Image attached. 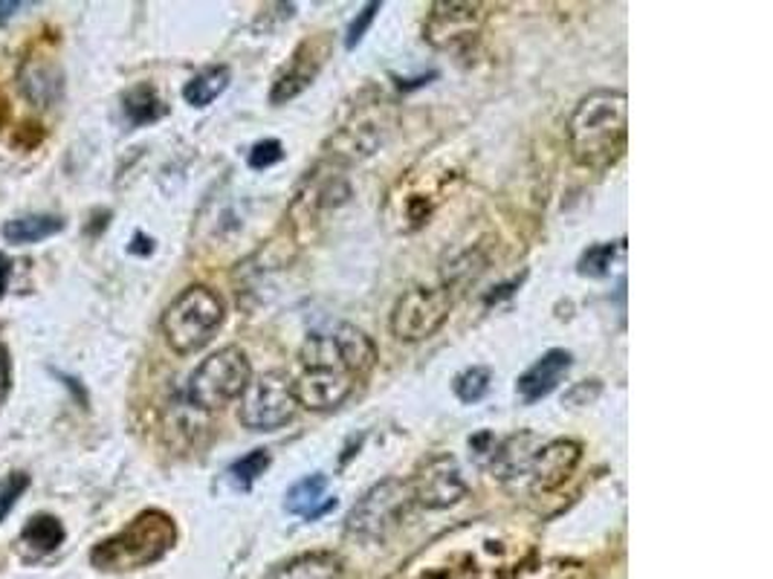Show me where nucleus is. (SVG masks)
<instances>
[{
  "mask_svg": "<svg viewBox=\"0 0 773 579\" xmlns=\"http://www.w3.org/2000/svg\"><path fill=\"white\" fill-rule=\"evenodd\" d=\"M21 79H24L21 88L26 90V96L33 99L35 105H49L61 93V76L56 72V67L30 65Z\"/></svg>",
  "mask_w": 773,
  "mask_h": 579,
  "instance_id": "nucleus-23",
  "label": "nucleus"
},
{
  "mask_svg": "<svg viewBox=\"0 0 773 579\" xmlns=\"http://www.w3.org/2000/svg\"><path fill=\"white\" fill-rule=\"evenodd\" d=\"M377 345L354 325H339L328 333H310L298 351V362L305 371H342L356 379L377 365Z\"/></svg>",
  "mask_w": 773,
  "mask_h": 579,
  "instance_id": "nucleus-5",
  "label": "nucleus"
},
{
  "mask_svg": "<svg viewBox=\"0 0 773 579\" xmlns=\"http://www.w3.org/2000/svg\"><path fill=\"white\" fill-rule=\"evenodd\" d=\"M596 395H600V383H596L591 391H589V383H580V386L568 391V402H573V406H589V402L596 400Z\"/></svg>",
  "mask_w": 773,
  "mask_h": 579,
  "instance_id": "nucleus-31",
  "label": "nucleus"
},
{
  "mask_svg": "<svg viewBox=\"0 0 773 579\" xmlns=\"http://www.w3.org/2000/svg\"><path fill=\"white\" fill-rule=\"evenodd\" d=\"M15 9H24V3H0V18H3V21H7V18L12 15V12H15Z\"/></svg>",
  "mask_w": 773,
  "mask_h": 579,
  "instance_id": "nucleus-34",
  "label": "nucleus"
},
{
  "mask_svg": "<svg viewBox=\"0 0 773 579\" xmlns=\"http://www.w3.org/2000/svg\"><path fill=\"white\" fill-rule=\"evenodd\" d=\"M325 58H328V38L319 35V38L302 41L291 61H287V67L275 76L273 90H270V102L273 105H287L296 96H302L325 67Z\"/></svg>",
  "mask_w": 773,
  "mask_h": 579,
  "instance_id": "nucleus-11",
  "label": "nucleus"
},
{
  "mask_svg": "<svg viewBox=\"0 0 773 579\" xmlns=\"http://www.w3.org/2000/svg\"><path fill=\"white\" fill-rule=\"evenodd\" d=\"M379 12V3L374 0V3H365L363 12H356V18L351 21V26H348V38H345V47L354 49L360 41L365 38V33H368V26L374 24V18H377Z\"/></svg>",
  "mask_w": 773,
  "mask_h": 579,
  "instance_id": "nucleus-29",
  "label": "nucleus"
},
{
  "mask_svg": "<svg viewBox=\"0 0 773 579\" xmlns=\"http://www.w3.org/2000/svg\"><path fill=\"white\" fill-rule=\"evenodd\" d=\"M379 143H383V130H379L377 122L360 120L356 125H348V128L339 130L337 139H333V148H337V151L331 154H337V157H342V160L348 162H356L377 151Z\"/></svg>",
  "mask_w": 773,
  "mask_h": 579,
  "instance_id": "nucleus-19",
  "label": "nucleus"
},
{
  "mask_svg": "<svg viewBox=\"0 0 773 579\" xmlns=\"http://www.w3.org/2000/svg\"><path fill=\"white\" fill-rule=\"evenodd\" d=\"M626 252V241H614V243H594L589 250L582 252L580 258V275H589V279H605L612 273L614 256H623Z\"/></svg>",
  "mask_w": 773,
  "mask_h": 579,
  "instance_id": "nucleus-25",
  "label": "nucleus"
},
{
  "mask_svg": "<svg viewBox=\"0 0 773 579\" xmlns=\"http://www.w3.org/2000/svg\"><path fill=\"white\" fill-rule=\"evenodd\" d=\"M65 229V220L56 215H24L3 224V238L9 243H35L53 238Z\"/></svg>",
  "mask_w": 773,
  "mask_h": 579,
  "instance_id": "nucleus-21",
  "label": "nucleus"
},
{
  "mask_svg": "<svg viewBox=\"0 0 773 579\" xmlns=\"http://www.w3.org/2000/svg\"><path fill=\"white\" fill-rule=\"evenodd\" d=\"M411 501H414V496H411L409 481L386 478V481L374 484L363 499L351 507V513L345 519V531L356 540L383 542L388 533H395L400 527Z\"/></svg>",
  "mask_w": 773,
  "mask_h": 579,
  "instance_id": "nucleus-6",
  "label": "nucleus"
},
{
  "mask_svg": "<svg viewBox=\"0 0 773 579\" xmlns=\"http://www.w3.org/2000/svg\"><path fill=\"white\" fill-rule=\"evenodd\" d=\"M481 3H432V12L423 26V38L437 49H458L481 33Z\"/></svg>",
  "mask_w": 773,
  "mask_h": 579,
  "instance_id": "nucleus-10",
  "label": "nucleus"
},
{
  "mask_svg": "<svg viewBox=\"0 0 773 579\" xmlns=\"http://www.w3.org/2000/svg\"><path fill=\"white\" fill-rule=\"evenodd\" d=\"M266 579H345V565L331 550H310L273 568Z\"/></svg>",
  "mask_w": 773,
  "mask_h": 579,
  "instance_id": "nucleus-17",
  "label": "nucleus"
},
{
  "mask_svg": "<svg viewBox=\"0 0 773 579\" xmlns=\"http://www.w3.org/2000/svg\"><path fill=\"white\" fill-rule=\"evenodd\" d=\"M122 113L125 120L134 125V128H143V125H154L160 122L166 113H169V105L162 102L160 93L151 88V84H137L130 88L125 96H122Z\"/></svg>",
  "mask_w": 773,
  "mask_h": 579,
  "instance_id": "nucleus-20",
  "label": "nucleus"
},
{
  "mask_svg": "<svg viewBox=\"0 0 773 579\" xmlns=\"http://www.w3.org/2000/svg\"><path fill=\"white\" fill-rule=\"evenodd\" d=\"M130 252L134 256H148V252H154V241L151 238H146V235H134V247H130Z\"/></svg>",
  "mask_w": 773,
  "mask_h": 579,
  "instance_id": "nucleus-32",
  "label": "nucleus"
},
{
  "mask_svg": "<svg viewBox=\"0 0 773 579\" xmlns=\"http://www.w3.org/2000/svg\"><path fill=\"white\" fill-rule=\"evenodd\" d=\"M252 379V365L238 345H226L194 368L185 397L194 409L218 411L238 400Z\"/></svg>",
  "mask_w": 773,
  "mask_h": 579,
  "instance_id": "nucleus-4",
  "label": "nucleus"
},
{
  "mask_svg": "<svg viewBox=\"0 0 773 579\" xmlns=\"http://www.w3.org/2000/svg\"><path fill=\"white\" fill-rule=\"evenodd\" d=\"M571 365H573L571 351H565V348H550V351H545V354H542L539 360L533 362L531 368L524 371L522 377H519L515 391H519V397H522L524 402H539L542 397H548L550 391L562 383V377L571 371Z\"/></svg>",
  "mask_w": 773,
  "mask_h": 579,
  "instance_id": "nucleus-14",
  "label": "nucleus"
},
{
  "mask_svg": "<svg viewBox=\"0 0 773 579\" xmlns=\"http://www.w3.org/2000/svg\"><path fill=\"white\" fill-rule=\"evenodd\" d=\"M409 487L414 501L427 507V510H446V507L458 504L469 490L464 475H461L458 461L452 455L429 458L420 467V473L414 475V481H409Z\"/></svg>",
  "mask_w": 773,
  "mask_h": 579,
  "instance_id": "nucleus-9",
  "label": "nucleus"
},
{
  "mask_svg": "<svg viewBox=\"0 0 773 579\" xmlns=\"http://www.w3.org/2000/svg\"><path fill=\"white\" fill-rule=\"evenodd\" d=\"M224 319L226 305L224 298L218 296V290L206 287V284H192L166 307L162 337H166L174 354H197L201 348L209 345Z\"/></svg>",
  "mask_w": 773,
  "mask_h": 579,
  "instance_id": "nucleus-3",
  "label": "nucleus"
},
{
  "mask_svg": "<svg viewBox=\"0 0 773 579\" xmlns=\"http://www.w3.org/2000/svg\"><path fill=\"white\" fill-rule=\"evenodd\" d=\"M452 310V293L443 284H414L397 298L388 328L400 342H423L446 325Z\"/></svg>",
  "mask_w": 773,
  "mask_h": 579,
  "instance_id": "nucleus-8",
  "label": "nucleus"
},
{
  "mask_svg": "<svg viewBox=\"0 0 773 579\" xmlns=\"http://www.w3.org/2000/svg\"><path fill=\"white\" fill-rule=\"evenodd\" d=\"M628 99L623 90H591L568 120V145L577 166L612 169L626 151Z\"/></svg>",
  "mask_w": 773,
  "mask_h": 579,
  "instance_id": "nucleus-1",
  "label": "nucleus"
},
{
  "mask_svg": "<svg viewBox=\"0 0 773 579\" xmlns=\"http://www.w3.org/2000/svg\"><path fill=\"white\" fill-rule=\"evenodd\" d=\"M229 79H232V72H229V67L226 65L206 67V70L197 72V76L185 84L183 99L192 107H209L212 102L229 88Z\"/></svg>",
  "mask_w": 773,
  "mask_h": 579,
  "instance_id": "nucleus-22",
  "label": "nucleus"
},
{
  "mask_svg": "<svg viewBox=\"0 0 773 579\" xmlns=\"http://www.w3.org/2000/svg\"><path fill=\"white\" fill-rule=\"evenodd\" d=\"M539 438L533 432H519L510 434L508 441H501L492 446V475L501 478V481H510V478H519V475L531 473L533 455L539 452Z\"/></svg>",
  "mask_w": 773,
  "mask_h": 579,
  "instance_id": "nucleus-15",
  "label": "nucleus"
},
{
  "mask_svg": "<svg viewBox=\"0 0 773 579\" xmlns=\"http://www.w3.org/2000/svg\"><path fill=\"white\" fill-rule=\"evenodd\" d=\"M284 160V145L278 143V139H261V143L252 145L250 151V169L255 171H264V169H273L275 162Z\"/></svg>",
  "mask_w": 773,
  "mask_h": 579,
  "instance_id": "nucleus-28",
  "label": "nucleus"
},
{
  "mask_svg": "<svg viewBox=\"0 0 773 579\" xmlns=\"http://www.w3.org/2000/svg\"><path fill=\"white\" fill-rule=\"evenodd\" d=\"M12 261H9L7 256H0V296L7 293V279H9V273H12Z\"/></svg>",
  "mask_w": 773,
  "mask_h": 579,
  "instance_id": "nucleus-33",
  "label": "nucleus"
},
{
  "mask_svg": "<svg viewBox=\"0 0 773 579\" xmlns=\"http://www.w3.org/2000/svg\"><path fill=\"white\" fill-rule=\"evenodd\" d=\"M580 461L582 443L571 441V438H559V441H550L545 443V446H539V452L533 455L531 473H527L533 478V490L550 492L556 490V487H562V484L571 478Z\"/></svg>",
  "mask_w": 773,
  "mask_h": 579,
  "instance_id": "nucleus-12",
  "label": "nucleus"
},
{
  "mask_svg": "<svg viewBox=\"0 0 773 579\" xmlns=\"http://www.w3.org/2000/svg\"><path fill=\"white\" fill-rule=\"evenodd\" d=\"M270 464H273V455L266 450H252L250 455H243V458H238L229 467V484H232L235 490H241V492H247L252 487V484L261 478V475L270 469Z\"/></svg>",
  "mask_w": 773,
  "mask_h": 579,
  "instance_id": "nucleus-24",
  "label": "nucleus"
},
{
  "mask_svg": "<svg viewBox=\"0 0 773 579\" xmlns=\"http://www.w3.org/2000/svg\"><path fill=\"white\" fill-rule=\"evenodd\" d=\"M356 386V377L342 374V371H305L302 377L293 379L298 406L310 411H331L351 397Z\"/></svg>",
  "mask_w": 773,
  "mask_h": 579,
  "instance_id": "nucleus-13",
  "label": "nucleus"
},
{
  "mask_svg": "<svg viewBox=\"0 0 773 579\" xmlns=\"http://www.w3.org/2000/svg\"><path fill=\"white\" fill-rule=\"evenodd\" d=\"M298 411L296 388L287 371H264L250 379L241 395V423L252 432H275L287 427Z\"/></svg>",
  "mask_w": 773,
  "mask_h": 579,
  "instance_id": "nucleus-7",
  "label": "nucleus"
},
{
  "mask_svg": "<svg viewBox=\"0 0 773 579\" xmlns=\"http://www.w3.org/2000/svg\"><path fill=\"white\" fill-rule=\"evenodd\" d=\"M9 391H12V356L7 342L0 339V406L9 400Z\"/></svg>",
  "mask_w": 773,
  "mask_h": 579,
  "instance_id": "nucleus-30",
  "label": "nucleus"
},
{
  "mask_svg": "<svg viewBox=\"0 0 773 579\" xmlns=\"http://www.w3.org/2000/svg\"><path fill=\"white\" fill-rule=\"evenodd\" d=\"M492 386V371L487 365H473V368L461 371L452 388H455V397L461 402H478L487 397Z\"/></svg>",
  "mask_w": 773,
  "mask_h": 579,
  "instance_id": "nucleus-26",
  "label": "nucleus"
},
{
  "mask_svg": "<svg viewBox=\"0 0 773 579\" xmlns=\"http://www.w3.org/2000/svg\"><path fill=\"white\" fill-rule=\"evenodd\" d=\"M26 487H30V475L26 473H9L0 478V522L12 513V507L24 496Z\"/></svg>",
  "mask_w": 773,
  "mask_h": 579,
  "instance_id": "nucleus-27",
  "label": "nucleus"
},
{
  "mask_svg": "<svg viewBox=\"0 0 773 579\" xmlns=\"http://www.w3.org/2000/svg\"><path fill=\"white\" fill-rule=\"evenodd\" d=\"M65 542V524L58 522L56 515L38 513L24 524V531L18 536L21 554H26L30 559L47 556L53 550H58V545Z\"/></svg>",
  "mask_w": 773,
  "mask_h": 579,
  "instance_id": "nucleus-18",
  "label": "nucleus"
},
{
  "mask_svg": "<svg viewBox=\"0 0 773 579\" xmlns=\"http://www.w3.org/2000/svg\"><path fill=\"white\" fill-rule=\"evenodd\" d=\"M178 542V524L162 510H143L122 527L116 536H107L90 550V563L99 571L120 574L137 571L146 565L160 563Z\"/></svg>",
  "mask_w": 773,
  "mask_h": 579,
  "instance_id": "nucleus-2",
  "label": "nucleus"
},
{
  "mask_svg": "<svg viewBox=\"0 0 773 579\" xmlns=\"http://www.w3.org/2000/svg\"><path fill=\"white\" fill-rule=\"evenodd\" d=\"M325 490H328V475H305V478L293 484L291 490H287V496H284V510L293 515H302L307 522H314V519H319V515H325L328 510L337 507V499H325Z\"/></svg>",
  "mask_w": 773,
  "mask_h": 579,
  "instance_id": "nucleus-16",
  "label": "nucleus"
}]
</instances>
